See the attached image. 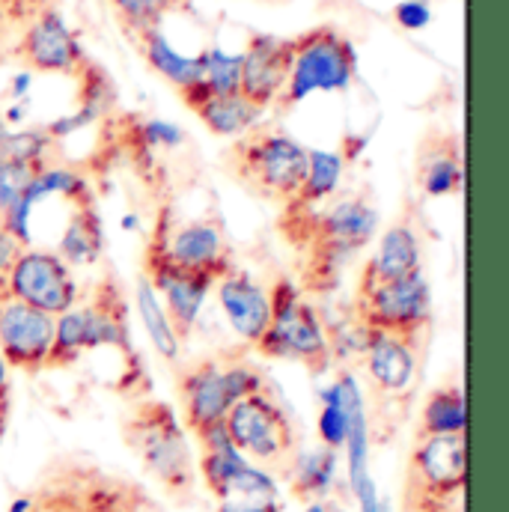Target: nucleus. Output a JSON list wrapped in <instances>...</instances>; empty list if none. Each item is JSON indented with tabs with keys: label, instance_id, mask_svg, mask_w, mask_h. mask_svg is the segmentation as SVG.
Masks as SVG:
<instances>
[{
	"label": "nucleus",
	"instance_id": "f257e3e1",
	"mask_svg": "<svg viewBox=\"0 0 509 512\" xmlns=\"http://www.w3.org/2000/svg\"><path fill=\"white\" fill-rule=\"evenodd\" d=\"M358 75V48L346 33L331 24L313 27L292 39L289 78L280 108H295L316 93H346Z\"/></svg>",
	"mask_w": 509,
	"mask_h": 512
},
{
	"label": "nucleus",
	"instance_id": "f03ea898",
	"mask_svg": "<svg viewBox=\"0 0 509 512\" xmlns=\"http://www.w3.org/2000/svg\"><path fill=\"white\" fill-rule=\"evenodd\" d=\"M271 295V322L256 343L265 358L295 361L310 373H325L331 367V340L319 310L301 298L292 280L274 283Z\"/></svg>",
	"mask_w": 509,
	"mask_h": 512
},
{
	"label": "nucleus",
	"instance_id": "7ed1b4c3",
	"mask_svg": "<svg viewBox=\"0 0 509 512\" xmlns=\"http://www.w3.org/2000/svg\"><path fill=\"white\" fill-rule=\"evenodd\" d=\"M465 435L417 438L408 459L405 512H465Z\"/></svg>",
	"mask_w": 509,
	"mask_h": 512
},
{
	"label": "nucleus",
	"instance_id": "20e7f679",
	"mask_svg": "<svg viewBox=\"0 0 509 512\" xmlns=\"http://www.w3.org/2000/svg\"><path fill=\"white\" fill-rule=\"evenodd\" d=\"M128 444L140 456L143 468L173 495H191L197 468L188 447V438L164 402H143L126 426Z\"/></svg>",
	"mask_w": 509,
	"mask_h": 512
},
{
	"label": "nucleus",
	"instance_id": "39448f33",
	"mask_svg": "<svg viewBox=\"0 0 509 512\" xmlns=\"http://www.w3.org/2000/svg\"><path fill=\"white\" fill-rule=\"evenodd\" d=\"M230 164L256 194L292 203L307 173V146L283 131H248L230 149Z\"/></svg>",
	"mask_w": 509,
	"mask_h": 512
},
{
	"label": "nucleus",
	"instance_id": "423d86ee",
	"mask_svg": "<svg viewBox=\"0 0 509 512\" xmlns=\"http://www.w3.org/2000/svg\"><path fill=\"white\" fill-rule=\"evenodd\" d=\"M259 390H265L262 373L245 361H233V364L200 361L191 370H185L179 379V402H182L185 426L194 435H200L206 426L224 420L239 399Z\"/></svg>",
	"mask_w": 509,
	"mask_h": 512
},
{
	"label": "nucleus",
	"instance_id": "0eeeda50",
	"mask_svg": "<svg viewBox=\"0 0 509 512\" xmlns=\"http://www.w3.org/2000/svg\"><path fill=\"white\" fill-rule=\"evenodd\" d=\"M128 349L126 307L120 295H108V286H102L90 301H78L66 313L54 316V343L48 367L72 364L81 352L93 349Z\"/></svg>",
	"mask_w": 509,
	"mask_h": 512
},
{
	"label": "nucleus",
	"instance_id": "6e6552de",
	"mask_svg": "<svg viewBox=\"0 0 509 512\" xmlns=\"http://www.w3.org/2000/svg\"><path fill=\"white\" fill-rule=\"evenodd\" d=\"M224 423H227V432H230L236 450L245 459H251L254 465L283 468L298 453L295 450V429H292L289 414L265 390L239 399L227 411Z\"/></svg>",
	"mask_w": 509,
	"mask_h": 512
},
{
	"label": "nucleus",
	"instance_id": "1a4fd4ad",
	"mask_svg": "<svg viewBox=\"0 0 509 512\" xmlns=\"http://www.w3.org/2000/svg\"><path fill=\"white\" fill-rule=\"evenodd\" d=\"M355 316L370 328L417 337L432 319V289L426 274L417 268L396 280L361 286Z\"/></svg>",
	"mask_w": 509,
	"mask_h": 512
},
{
	"label": "nucleus",
	"instance_id": "9d476101",
	"mask_svg": "<svg viewBox=\"0 0 509 512\" xmlns=\"http://www.w3.org/2000/svg\"><path fill=\"white\" fill-rule=\"evenodd\" d=\"M0 289L48 316H60L81 301V283L75 271L45 248H21L9 265Z\"/></svg>",
	"mask_w": 509,
	"mask_h": 512
},
{
	"label": "nucleus",
	"instance_id": "9b49d317",
	"mask_svg": "<svg viewBox=\"0 0 509 512\" xmlns=\"http://www.w3.org/2000/svg\"><path fill=\"white\" fill-rule=\"evenodd\" d=\"M379 233V212L364 197H340L313 218L316 265L337 274L349 256L364 251Z\"/></svg>",
	"mask_w": 509,
	"mask_h": 512
},
{
	"label": "nucleus",
	"instance_id": "f8f14e48",
	"mask_svg": "<svg viewBox=\"0 0 509 512\" xmlns=\"http://www.w3.org/2000/svg\"><path fill=\"white\" fill-rule=\"evenodd\" d=\"M15 54L27 63L30 72L78 75L87 63L78 33L69 27L57 6H48L27 21Z\"/></svg>",
	"mask_w": 509,
	"mask_h": 512
},
{
	"label": "nucleus",
	"instance_id": "ddd939ff",
	"mask_svg": "<svg viewBox=\"0 0 509 512\" xmlns=\"http://www.w3.org/2000/svg\"><path fill=\"white\" fill-rule=\"evenodd\" d=\"M54 343V316L6 295L0 289V355L9 367L39 373L48 367Z\"/></svg>",
	"mask_w": 509,
	"mask_h": 512
},
{
	"label": "nucleus",
	"instance_id": "4468645a",
	"mask_svg": "<svg viewBox=\"0 0 509 512\" xmlns=\"http://www.w3.org/2000/svg\"><path fill=\"white\" fill-rule=\"evenodd\" d=\"M215 280L212 274L206 271H185V268H176L173 262H167L164 256L155 251V256L149 259V283L155 286L173 328L179 331V337L191 334L212 289H215Z\"/></svg>",
	"mask_w": 509,
	"mask_h": 512
},
{
	"label": "nucleus",
	"instance_id": "2eb2a0df",
	"mask_svg": "<svg viewBox=\"0 0 509 512\" xmlns=\"http://www.w3.org/2000/svg\"><path fill=\"white\" fill-rule=\"evenodd\" d=\"M289 57H292V39L274 33H254L248 39V48L242 51L239 93L262 111L277 105L289 78Z\"/></svg>",
	"mask_w": 509,
	"mask_h": 512
},
{
	"label": "nucleus",
	"instance_id": "dca6fc26",
	"mask_svg": "<svg viewBox=\"0 0 509 512\" xmlns=\"http://www.w3.org/2000/svg\"><path fill=\"white\" fill-rule=\"evenodd\" d=\"M218 304L221 313L227 319V325L233 328V334L239 340H245L248 346H256L271 322V295L262 283H256L254 277L242 268H227L218 280Z\"/></svg>",
	"mask_w": 509,
	"mask_h": 512
},
{
	"label": "nucleus",
	"instance_id": "f3484780",
	"mask_svg": "<svg viewBox=\"0 0 509 512\" xmlns=\"http://www.w3.org/2000/svg\"><path fill=\"white\" fill-rule=\"evenodd\" d=\"M158 254L167 262H173L176 268L206 271L212 277H221L227 268H233L224 230L215 221H188V224L173 227L170 236H164V245L158 248Z\"/></svg>",
	"mask_w": 509,
	"mask_h": 512
},
{
	"label": "nucleus",
	"instance_id": "a211bd4d",
	"mask_svg": "<svg viewBox=\"0 0 509 512\" xmlns=\"http://www.w3.org/2000/svg\"><path fill=\"white\" fill-rule=\"evenodd\" d=\"M364 367L376 390H382L387 396L405 393L417 373L414 337L370 328L367 346H364Z\"/></svg>",
	"mask_w": 509,
	"mask_h": 512
},
{
	"label": "nucleus",
	"instance_id": "6ab92c4d",
	"mask_svg": "<svg viewBox=\"0 0 509 512\" xmlns=\"http://www.w3.org/2000/svg\"><path fill=\"white\" fill-rule=\"evenodd\" d=\"M319 417H316V435H319V444L328 447V450H343L349 432H352V423L355 417L367 414V405H364V390L361 382L343 370L331 384H325L319 390Z\"/></svg>",
	"mask_w": 509,
	"mask_h": 512
},
{
	"label": "nucleus",
	"instance_id": "aec40b11",
	"mask_svg": "<svg viewBox=\"0 0 509 512\" xmlns=\"http://www.w3.org/2000/svg\"><path fill=\"white\" fill-rule=\"evenodd\" d=\"M179 96L200 117V123L218 137H242V134L254 131L265 117V111L256 108L254 102H248L242 93H236V96H209L200 84H194L191 90H185Z\"/></svg>",
	"mask_w": 509,
	"mask_h": 512
},
{
	"label": "nucleus",
	"instance_id": "412c9836",
	"mask_svg": "<svg viewBox=\"0 0 509 512\" xmlns=\"http://www.w3.org/2000/svg\"><path fill=\"white\" fill-rule=\"evenodd\" d=\"M417 268H420V239H417V230L408 227V224H396V227L384 230L382 236H379V245L373 251V259L364 268L361 286L396 280V277H405V274H411Z\"/></svg>",
	"mask_w": 509,
	"mask_h": 512
},
{
	"label": "nucleus",
	"instance_id": "4be33fe9",
	"mask_svg": "<svg viewBox=\"0 0 509 512\" xmlns=\"http://www.w3.org/2000/svg\"><path fill=\"white\" fill-rule=\"evenodd\" d=\"M140 51H143V60L149 63V69L158 72L179 93H185L194 84H200V75H203L200 54H194V57L191 54H182L179 48L170 45V39L158 27L140 33Z\"/></svg>",
	"mask_w": 509,
	"mask_h": 512
},
{
	"label": "nucleus",
	"instance_id": "5701e85b",
	"mask_svg": "<svg viewBox=\"0 0 509 512\" xmlns=\"http://www.w3.org/2000/svg\"><path fill=\"white\" fill-rule=\"evenodd\" d=\"M289 474H292V495H298L307 504L325 501L337 486L340 453L328 450V447L295 453L292 462H289Z\"/></svg>",
	"mask_w": 509,
	"mask_h": 512
},
{
	"label": "nucleus",
	"instance_id": "b1692460",
	"mask_svg": "<svg viewBox=\"0 0 509 512\" xmlns=\"http://www.w3.org/2000/svg\"><path fill=\"white\" fill-rule=\"evenodd\" d=\"M105 251V236H102V218L96 215V209L90 203L78 206V212H72L69 224L60 233L57 251L69 268L78 265H93Z\"/></svg>",
	"mask_w": 509,
	"mask_h": 512
},
{
	"label": "nucleus",
	"instance_id": "393cba45",
	"mask_svg": "<svg viewBox=\"0 0 509 512\" xmlns=\"http://www.w3.org/2000/svg\"><path fill=\"white\" fill-rule=\"evenodd\" d=\"M134 307H137V316H140V325L152 343V349L164 358V361H176L179 352H182V337L179 331L173 328L155 286L149 283V277H140L137 286H134Z\"/></svg>",
	"mask_w": 509,
	"mask_h": 512
},
{
	"label": "nucleus",
	"instance_id": "a878e982",
	"mask_svg": "<svg viewBox=\"0 0 509 512\" xmlns=\"http://www.w3.org/2000/svg\"><path fill=\"white\" fill-rule=\"evenodd\" d=\"M465 182V167L459 146L453 140H438L432 149L420 155V188L426 197H450L459 194Z\"/></svg>",
	"mask_w": 509,
	"mask_h": 512
},
{
	"label": "nucleus",
	"instance_id": "bb28decb",
	"mask_svg": "<svg viewBox=\"0 0 509 512\" xmlns=\"http://www.w3.org/2000/svg\"><path fill=\"white\" fill-rule=\"evenodd\" d=\"M346 173V158L334 149H307V173L301 182L298 197L289 206H307L316 209L325 200H331L343 182Z\"/></svg>",
	"mask_w": 509,
	"mask_h": 512
},
{
	"label": "nucleus",
	"instance_id": "cd10ccee",
	"mask_svg": "<svg viewBox=\"0 0 509 512\" xmlns=\"http://www.w3.org/2000/svg\"><path fill=\"white\" fill-rule=\"evenodd\" d=\"M465 390L459 384L438 387L426 396L420 411V438L429 435H465Z\"/></svg>",
	"mask_w": 509,
	"mask_h": 512
},
{
	"label": "nucleus",
	"instance_id": "c85d7f7f",
	"mask_svg": "<svg viewBox=\"0 0 509 512\" xmlns=\"http://www.w3.org/2000/svg\"><path fill=\"white\" fill-rule=\"evenodd\" d=\"M200 87L209 96H236L242 87V51H224L221 45H212L200 51Z\"/></svg>",
	"mask_w": 509,
	"mask_h": 512
},
{
	"label": "nucleus",
	"instance_id": "c756f323",
	"mask_svg": "<svg viewBox=\"0 0 509 512\" xmlns=\"http://www.w3.org/2000/svg\"><path fill=\"white\" fill-rule=\"evenodd\" d=\"M251 459H245L236 447H227V450H203L200 456V477L206 483V489L224 501L227 492H230V483L236 480V474L248 465Z\"/></svg>",
	"mask_w": 509,
	"mask_h": 512
},
{
	"label": "nucleus",
	"instance_id": "7c9ffc66",
	"mask_svg": "<svg viewBox=\"0 0 509 512\" xmlns=\"http://www.w3.org/2000/svg\"><path fill=\"white\" fill-rule=\"evenodd\" d=\"M111 6L117 9L128 30L140 36L143 30L158 27V21L176 6V0H111Z\"/></svg>",
	"mask_w": 509,
	"mask_h": 512
},
{
	"label": "nucleus",
	"instance_id": "2f4dec72",
	"mask_svg": "<svg viewBox=\"0 0 509 512\" xmlns=\"http://www.w3.org/2000/svg\"><path fill=\"white\" fill-rule=\"evenodd\" d=\"M33 170H36V167H30V164L0 158V215H6V212L18 203V197L24 194V188H27Z\"/></svg>",
	"mask_w": 509,
	"mask_h": 512
},
{
	"label": "nucleus",
	"instance_id": "473e14b6",
	"mask_svg": "<svg viewBox=\"0 0 509 512\" xmlns=\"http://www.w3.org/2000/svg\"><path fill=\"white\" fill-rule=\"evenodd\" d=\"M137 137L146 149H176L185 143V131L167 120H146L137 128Z\"/></svg>",
	"mask_w": 509,
	"mask_h": 512
},
{
	"label": "nucleus",
	"instance_id": "72a5a7b5",
	"mask_svg": "<svg viewBox=\"0 0 509 512\" xmlns=\"http://www.w3.org/2000/svg\"><path fill=\"white\" fill-rule=\"evenodd\" d=\"M393 18H396V24H399L402 30L417 33V30L429 27V21H432V6H429V0H402V3H396Z\"/></svg>",
	"mask_w": 509,
	"mask_h": 512
},
{
	"label": "nucleus",
	"instance_id": "f704fd0d",
	"mask_svg": "<svg viewBox=\"0 0 509 512\" xmlns=\"http://www.w3.org/2000/svg\"><path fill=\"white\" fill-rule=\"evenodd\" d=\"M218 512H280L277 498L271 501H218Z\"/></svg>",
	"mask_w": 509,
	"mask_h": 512
},
{
	"label": "nucleus",
	"instance_id": "c9c22d12",
	"mask_svg": "<svg viewBox=\"0 0 509 512\" xmlns=\"http://www.w3.org/2000/svg\"><path fill=\"white\" fill-rule=\"evenodd\" d=\"M30 90H33V72L30 69H21L9 78V99L12 102H27Z\"/></svg>",
	"mask_w": 509,
	"mask_h": 512
},
{
	"label": "nucleus",
	"instance_id": "e433bc0d",
	"mask_svg": "<svg viewBox=\"0 0 509 512\" xmlns=\"http://www.w3.org/2000/svg\"><path fill=\"white\" fill-rule=\"evenodd\" d=\"M18 251H21V245L0 227V283H3V277H6V271H9V265L15 262Z\"/></svg>",
	"mask_w": 509,
	"mask_h": 512
},
{
	"label": "nucleus",
	"instance_id": "4c0bfd02",
	"mask_svg": "<svg viewBox=\"0 0 509 512\" xmlns=\"http://www.w3.org/2000/svg\"><path fill=\"white\" fill-rule=\"evenodd\" d=\"M9 3V12L12 15H36V12H42V9H48V6H54V0H6Z\"/></svg>",
	"mask_w": 509,
	"mask_h": 512
},
{
	"label": "nucleus",
	"instance_id": "58836bf2",
	"mask_svg": "<svg viewBox=\"0 0 509 512\" xmlns=\"http://www.w3.org/2000/svg\"><path fill=\"white\" fill-rule=\"evenodd\" d=\"M36 510V498L33 495H21L9 504V512H33Z\"/></svg>",
	"mask_w": 509,
	"mask_h": 512
},
{
	"label": "nucleus",
	"instance_id": "ea45409f",
	"mask_svg": "<svg viewBox=\"0 0 509 512\" xmlns=\"http://www.w3.org/2000/svg\"><path fill=\"white\" fill-rule=\"evenodd\" d=\"M304 512H340L334 504H328V501H313V504H307V510Z\"/></svg>",
	"mask_w": 509,
	"mask_h": 512
},
{
	"label": "nucleus",
	"instance_id": "a19ab883",
	"mask_svg": "<svg viewBox=\"0 0 509 512\" xmlns=\"http://www.w3.org/2000/svg\"><path fill=\"white\" fill-rule=\"evenodd\" d=\"M33 512H39V510H33Z\"/></svg>",
	"mask_w": 509,
	"mask_h": 512
}]
</instances>
